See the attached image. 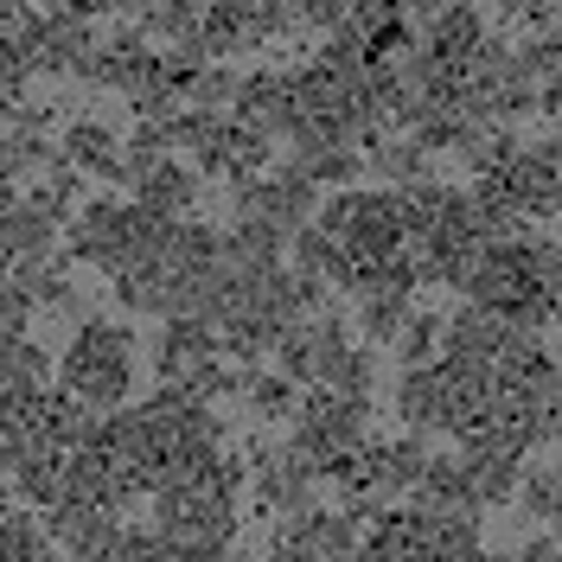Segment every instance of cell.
Listing matches in <instances>:
<instances>
[{
  "label": "cell",
  "mask_w": 562,
  "mask_h": 562,
  "mask_svg": "<svg viewBox=\"0 0 562 562\" xmlns=\"http://www.w3.org/2000/svg\"><path fill=\"white\" fill-rule=\"evenodd\" d=\"M58 378L90 409H122L128 403V384H135V333L83 314V326L70 333L65 358H58Z\"/></svg>",
  "instance_id": "cell-1"
},
{
  "label": "cell",
  "mask_w": 562,
  "mask_h": 562,
  "mask_svg": "<svg viewBox=\"0 0 562 562\" xmlns=\"http://www.w3.org/2000/svg\"><path fill=\"white\" fill-rule=\"evenodd\" d=\"M314 224L333 237V244L346 249L351 262H384L403 249V205H396V192H358V186H339V192H326L314 205Z\"/></svg>",
  "instance_id": "cell-2"
},
{
  "label": "cell",
  "mask_w": 562,
  "mask_h": 562,
  "mask_svg": "<svg viewBox=\"0 0 562 562\" xmlns=\"http://www.w3.org/2000/svg\"><path fill=\"white\" fill-rule=\"evenodd\" d=\"M58 154H65V167H77L83 179L128 186V179H122V128H115L109 115H70Z\"/></svg>",
  "instance_id": "cell-3"
},
{
  "label": "cell",
  "mask_w": 562,
  "mask_h": 562,
  "mask_svg": "<svg viewBox=\"0 0 562 562\" xmlns=\"http://www.w3.org/2000/svg\"><path fill=\"white\" fill-rule=\"evenodd\" d=\"M231 115L237 122H256V128H269V135H288L301 115H294V90H288V70H244L237 77V90H231Z\"/></svg>",
  "instance_id": "cell-4"
},
{
  "label": "cell",
  "mask_w": 562,
  "mask_h": 562,
  "mask_svg": "<svg viewBox=\"0 0 562 562\" xmlns=\"http://www.w3.org/2000/svg\"><path fill=\"white\" fill-rule=\"evenodd\" d=\"M167 326H160V346H154V371L160 378H186L192 364H205V358H217V326H211L205 314H160Z\"/></svg>",
  "instance_id": "cell-5"
},
{
  "label": "cell",
  "mask_w": 562,
  "mask_h": 562,
  "mask_svg": "<svg viewBox=\"0 0 562 562\" xmlns=\"http://www.w3.org/2000/svg\"><path fill=\"white\" fill-rule=\"evenodd\" d=\"M396 416H403V428H416V435H454V422H448V390H441L435 358H428V364H403Z\"/></svg>",
  "instance_id": "cell-6"
},
{
  "label": "cell",
  "mask_w": 562,
  "mask_h": 562,
  "mask_svg": "<svg viewBox=\"0 0 562 562\" xmlns=\"http://www.w3.org/2000/svg\"><path fill=\"white\" fill-rule=\"evenodd\" d=\"M422 45L441 58V65H454V70H467V58L480 52V38H486V13L473 7V0H448L428 26H422Z\"/></svg>",
  "instance_id": "cell-7"
},
{
  "label": "cell",
  "mask_w": 562,
  "mask_h": 562,
  "mask_svg": "<svg viewBox=\"0 0 562 562\" xmlns=\"http://www.w3.org/2000/svg\"><path fill=\"white\" fill-rule=\"evenodd\" d=\"M505 319L480 307V301H467L460 314H441V358H473V364H492L498 346H505Z\"/></svg>",
  "instance_id": "cell-8"
},
{
  "label": "cell",
  "mask_w": 562,
  "mask_h": 562,
  "mask_svg": "<svg viewBox=\"0 0 562 562\" xmlns=\"http://www.w3.org/2000/svg\"><path fill=\"white\" fill-rule=\"evenodd\" d=\"M217 249H224V269L262 276V269H281V256H288V231L249 211V217L231 224V237H217Z\"/></svg>",
  "instance_id": "cell-9"
},
{
  "label": "cell",
  "mask_w": 562,
  "mask_h": 562,
  "mask_svg": "<svg viewBox=\"0 0 562 562\" xmlns=\"http://www.w3.org/2000/svg\"><path fill=\"white\" fill-rule=\"evenodd\" d=\"M199 192H205V179H199V167H186L179 154H167L147 179H135V199L147 211H160V217H186L199 205Z\"/></svg>",
  "instance_id": "cell-10"
},
{
  "label": "cell",
  "mask_w": 562,
  "mask_h": 562,
  "mask_svg": "<svg viewBox=\"0 0 562 562\" xmlns=\"http://www.w3.org/2000/svg\"><path fill=\"white\" fill-rule=\"evenodd\" d=\"M249 7H256V0H199V38H205L211 58L256 52V45H249Z\"/></svg>",
  "instance_id": "cell-11"
},
{
  "label": "cell",
  "mask_w": 562,
  "mask_h": 562,
  "mask_svg": "<svg viewBox=\"0 0 562 562\" xmlns=\"http://www.w3.org/2000/svg\"><path fill=\"white\" fill-rule=\"evenodd\" d=\"M249 403V416L256 422H288L294 416V403H301V384L294 378H281V371H262V364H244V390H237Z\"/></svg>",
  "instance_id": "cell-12"
},
{
  "label": "cell",
  "mask_w": 562,
  "mask_h": 562,
  "mask_svg": "<svg viewBox=\"0 0 562 562\" xmlns=\"http://www.w3.org/2000/svg\"><path fill=\"white\" fill-rule=\"evenodd\" d=\"M38 557H52L45 518L33 505H0V562H38Z\"/></svg>",
  "instance_id": "cell-13"
},
{
  "label": "cell",
  "mask_w": 562,
  "mask_h": 562,
  "mask_svg": "<svg viewBox=\"0 0 562 562\" xmlns=\"http://www.w3.org/2000/svg\"><path fill=\"white\" fill-rule=\"evenodd\" d=\"M486 530L480 512H428V557H480Z\"/></svg>",
  "instance_id": "cell-14"
},
{
  "label": "cell",
  "mask_w": 562,
  "mask_h": 562,
  "mask_svg": "<svg viewBox=\"0 0 562 562\" xmlns=\"http://www.w3.org/2000/svg\"><path fill=\"white\" fill-rule=\"evenodd\" d=\"M409 314V294L403 288H371V294H358V333H364V346H390L396 339V326Z\"/></svg>",
  "instance_id": "cell-15"
},
{
  "label": "cell",
  "mask_w": 562,
  "mask_h": 562,
  "mask_svg": "<svg viewBox=\"0 0 562 562\" xmlns=\"http://www.w3.org/2000/svg\"><path fill=\"white\" fill-rule=\"evenodd\" d=\"M512 498H518V512H525L530 525H557V460L543 454L537 467H518V486H512Z\"/></svg>",
  "instance_id": "cell-16"
},
{
  "label": "cell",
  "mask_w": 562,
  "mask_h": 562,
  "mask_svg": "<svg viewBox=\"0 0 562 562\" xmlns=\"http://www.w3.org/2000/svg\"><path fill=\"white\" fill-rule=\"evenodd\" d=\"M173 147H167V128H160V115H140L135 128H128V140H122V179L135 186V179H147L160 160H167Z\"/></svg>",
  "instance_id": "cell-17"
},
{
  "label": "cell",
  "mask_w": 562,
  "mask_h": 562,
  "mask_svg": "<svg viewBox=\"0 0 562 562\" xmlns=\"http://www.w3.org/2000/svg\"><path fill=\"white\" fill-rule=\"evenodd\" d=\"M390 346H396V358H403V364H428V358H441V314H435V307H422V314L409 307Z\"/></svg>",
  "instance_id": "cell-18"
},
{
  "label": "cell",
  "mask_w": 562,
  "mask_h": 562,
  "mask_svg": "<svg viewBox=\"0 0 562 562\" xmlns=\"http://www.w3.org/2000/svg\"><path fill=\"white\" fill-rule=\"evenodd\" d=\"M231 90H237V70H231V58H211V65H199L192 90H186V103H192V109H217V115H231Z\"/></svg>",
  "instance_id": "cell-19"
},
{
  "label": "cell",
  "mask_w": 562,
  "mask_h": 562,
  "mask_svg": "<svg viewBox=\"0 0 562 562\" xmlns=\"http://www.w3.org/2000/svg\"><path fill=\"white\" fill-rule=\"evenodd\" d=\"M199 26V0H154L147 13H140V33L160 38V45H173V38H186Z\"/></svg>",
  "instance_id": "cell-20"
},
{
  "label": "cell",
  "mask_w": 562,
  "mask_h": 562,
  "mask_svg": "<svg viewBox=\"0 0 562 562\" xmlns=\"http://www.w3.org/2000/svg\"><path fill=\"white\" fill-rule=\"evenodd\" d=\"M26 83H33V65H26V52H20L13 38L0 33V128H7V115L20 109Z\"/></svg>",
  "instance_id": "cell-21"
},
{
  "label": "cell",
  "mask_w": 562,
  "mask_h": 562,
  "mask_svg": "<svg viewBox=\"0 0 562 562\" xmlns=\"http://www.w3.org/2000/svg\"><path fill=\"white\" fill-rule=\"evenodd\" d=\"M512 52H518V70H525L530 83H557V70H562L557 33H537V38H525V45H512Z\"/></svg>",
  "instance_id": "cell-22"
},
{
  "label": "cell",
  "mask_w": 562,
  "mask_h": 562,
  "mask_svg": "<svg viewBox=\"0 0 562 562\" xmlns=\"http://www.w3.org/2000/svg\"><path fill=\"white\" fill-rule=\"evenodd\" d=\"M346 7L351 0H301V26H307V33H333V26L346 20Z\"/></svg>",
  "instance_id": "cell-23"
},
{
  "label": "cell",
  "mask_w": 562,
  "mask_h": 562,
  "mask_svg": "<svg viewBox=\"0 0 562 562\" xmlns=\"http://www.w3.org/2000/svg\"><path fill=\"white\" fill-rule=\"evenodd\" d=\"M65 13H77V20H115L122 13V0H58Z\"/></svg>",
  "instance_id": "cell-24"
},
{
  "label": "cell",
  "mask_w": 562,
  "mask_h": 562,
  "mask_svg": "<svg viewBox=\"0 0 562 562\" xmlns=\"http://www.w3.org/2000/svg\"><path fill=\"white\" fill-rule=\"evenodd\" d=\"M7 199H20V167H13V147L0 135V205H7Z\"/></svg>",
  "instance_id": "cell-25"
},
{
  "label": "cell",
  "mask_w": 562,
  "mask_h": 562,
  "mask_svg": "<svg viewBox=\"0 0 562 562\" xmlns=\"http://www.w3.org/2000/svg\"><path fill=\"white\" fill-rule=\"evenodd\" d=\"M518 557H525V562H550V557H557V537H550V525H543V537H530Z\"/></svg>",
  "instance_id": "cell-26"
},
{
  "label": "cell",
  "mask_w": 562,
  "mask_h": 562,
  "mask_svg": "<svg viewBox=\"0 0 562 562\" xmlns=\"http://www.w3.org/2000/svg\"><path fill=\"white\" fill-rule=\"evenodd\" d=\"M20 7H33V13H45V7H58V0H20Z\"/></svg>",
  "instance_id": "cell-27"
}]
</instances>
